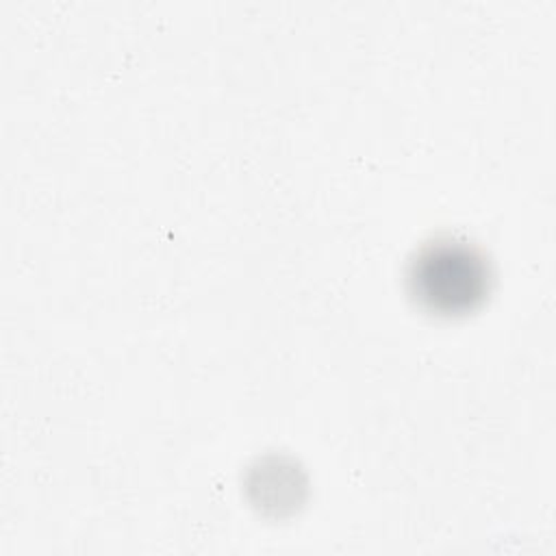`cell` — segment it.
Returning a JSON list of instances; mask_svg holds the SVG:
<instances>
[{"instance_id":"1","label":"cell","mask_w":556,"mask_h":556,"mask_svg":"<svg viewBox=\"0 0 556 556\" xmlns=\"http://www.w3.org/2000/svg\"><path fill=\"white\" fill-rule=\"evenodd\" d=\"M491 269L484 254L460 239L439 237L424 243L408 265L413 298L434 315H465L489 293Z\"/></svg>"}]
</instances>
